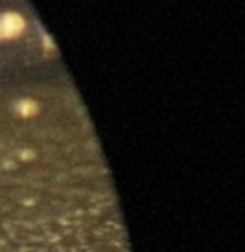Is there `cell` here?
Returning <instances> with one entry per match:
<instances>
[{
    "mask_svg": "<svg viewBox=\"0 0 245 252\" xmlns=\"http://www.w3.org/2000/svg\"><path fill=\"white\" fill-rule=\"evenodd\" d=\"M18 111L21 112L23 116L30 118V116H33L36 111H38V107H36V105L33 104L31 100H19L18 102Z\"/></svg>",
    "mask_w": 245,
    "mask_h": 252,
    "instance_id": "obj_1",
    "label": "cell"
}]
</instances>
